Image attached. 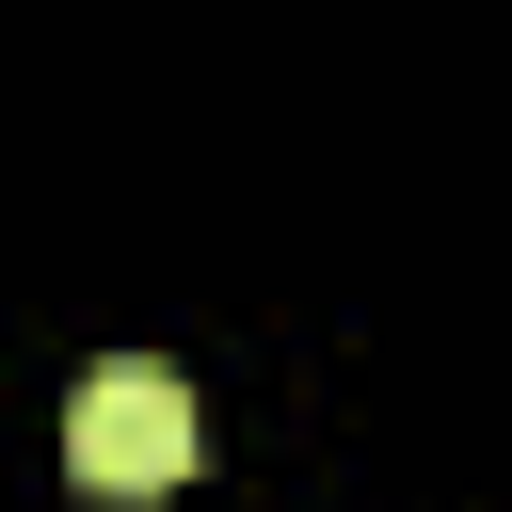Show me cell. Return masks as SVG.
<instances>
[{"label":"cell","instance_id":"obj_1","mask_svg":"<svg viewBox=\"0 0 512 512\" xmlns=\"http://www.w3.org/2000/svg\"><path fill=\"white\" fill-rule=\"evenodd\" d=\"M64 464H80L96 496H176V480H192V384H176L160 352L80 368V400H64Z\"/></svg>","mask_w":512,"mask_h":512}]
</instances>
